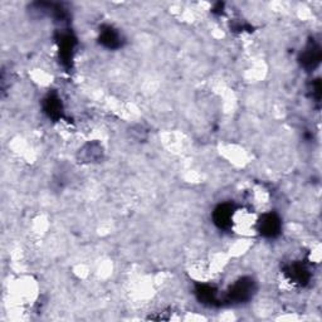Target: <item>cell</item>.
<instances>
[{"label": "cell", "mask_w": 322, "mask_h": 322, "mask_svg": "<svg viewBox=\"0 0 322 322\" xmlns=\"http://www.w3.org/2000/svg\"><path fill=\"white\" fill-rule=\"evenodd\" d=\"M308 271L301 264H295L291 267V278H293L298 283H305L308 281Z\"/></svg>", "instance_id": "5b68a950"}, {"label": "cell", "mask_w": 322, "mask_h": 322, "mask_svg": "<svg viewBox=\"0 0 322 322\" xmlns=\"http://www.w3.org/2000/svg\"><path fill=\"white\" fill-rule=\"evenodd\" d=\"M320 58H321L320 47L312 44V46L308 47L307 50H306L305 54H303V63L307 64L308 67L314 68L320 62Z\"/></svg>", "instance_id": "277c9868"}, {"label": "cell", "mask_w": 322, "mask_h": 322, "mask_svg": "<svg viewBox=\"0 0 322 322\" xmlns=\"http://www.w3.org/2000/svg\"><path fill=\"white\" fill-rule=\"evenodd\" d=\"M253 291V283L252 281H247V279H243V281H239L238 283H235L233 286V290L230 292V297H233L237 301H243V299H247L250 296V292Z\"/></svg>", "instance_id": "7a4b0ae2"}, {"label": "cell", "mask_w": 322, "mask_h": 322, "mask_svg": "<svg viewBox=\"0 0 322 322\" xmlns=\"http://www.w3.org/2000/svg\"><path fill=\"white\" fill-rule=\"evenodd\" d=\"M116 39H117V37L113 34V32H111V30L103 34V42H105L108 47H113V44H115Z\"/></svg>", "instance_id": "8992f818"}, {"label": "cell", "mask_w": 322, "mask_h": 322, "mask_svg": "<svg viewBox=\"0 0 322 322\" xmlns=\"http://www.w3.org/2000/svg\"><path fill=\"white\" fill-rule=\"evenodd\" d=\"M215 223L225 226L232 222V208L229 205H221L215 210Z\"/></svg>", "instance_id": "3957f363"}, {"label": "cell", "mask_w": 322, "mask_h": 322, "mask_svg": "<svg viewBox=\"0 0 322 322\" xmlns=\"http://www.w3.org/2000/svg\"><path fill=\"white\" fill-rule=\"evenodd\" d=\"M259 229H261V233H263L264 235L274 237L279 232V229H281L279 219L274 214L264 215L263 219L259 223Z\"/></svg>", "instance_id": "6da1fadb"}]
</instances>
